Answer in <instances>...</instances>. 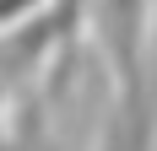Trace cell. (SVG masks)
<instances>
[{"label": "cell", "mask_w": 157, "mask_h": 151, "mask_svg": "<svg viewBox=\"0 0 157 151\" xmlns=\"http://www.w3.org/2000/svg\"><path fill=\"white\" fill-rule=\"evenodd\" d=\"M0 103H6V92H0Z\"/></svg>", "instance_id": "4"}, {"label": "cell", "mask_w": 157, "mask_h": 151, "mask_svg": "<svg viewBox=\"0 0 157 151\" xmlns=\"http://www.w3.org/2000/svg\"><path fill=\"white\" fill-rule=\"evenodd\" d=\"M141 92H146V108L157 119V6L146 16V27H141Z\"/></svg>", "instance_id": "1"}, {"label": "cell", "mask_w": 157, "mask_h": 151, "mask_svg": "<svg viewBox=\"0 0 157 151\" xmlns=\"http://www.w3.org/2000/svg\"><path fill=\"white\" fill-rule=\"evenodd\" d=\"M49 0H0V32H11L16 22H27L33 11H44Z\"/></svg>", "instance_id": "2"}, {"label": "cell", "mask_w": 157, "mask_h": 151, "mask_svg": "<svg viewBox=\"0 0 157 151\" xmlns=\"http://www.w3.org/2000/svg\"><path fill=\"white\" fill-rule=\"evenodd\" d=\"M98 151H130V135H125V119H119V113H109V124H103V140H98Z\"/></svg>", "instance_id": "3"}]
</instances>
